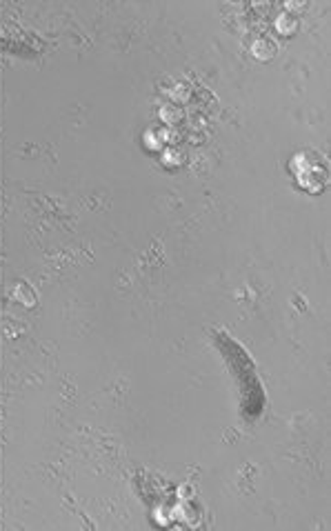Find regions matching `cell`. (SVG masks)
Masks as SVG:
<instances>
[{"instance_id": "obj_1", "label": "cell", "mask_w": 331, "mask_h": 531, "mask_svg": "<svg viewBox=\"0 0 331 531\" xmlns=\"http://www.w3.org/2000/svg\"><path fill=\"white\" fill-rule=\"evenodd\" d=\"M323 158L318 153H298L294 156V160L289 162V169L294 174V178L298 183V187L309 194H320L325 189L327 183V169L323 167Z\"/></svg>"}]
</instances>
